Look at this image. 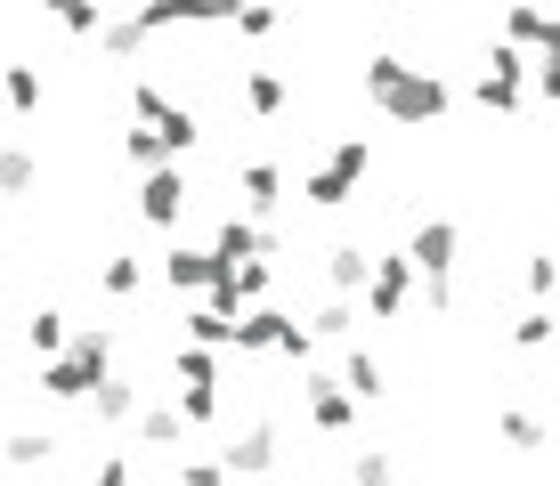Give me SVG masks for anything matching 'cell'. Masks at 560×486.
Listing matches in <instances>:
<instances>
[{
    "instance_id": "36",
    "label": "cell",
    "mask_w": 560,
    "mask_h": 486,
    "mask_svg": "<svg viewBox=\"0 0 560 486\" xmlns=\"http://www.w3.org/2000/svg\"><path fill=\"white\" fill-rule=\"evenodd\" d=\"M520 276H528V300H552V251H528Z\"/></svg>"
},
{
    "instance_id": "40",
    "label": "cell",
    "mask_w": 560,
    "mask_h": 486,
    "mask_svg": "<svg viewBox=\"0 0 560 486\" xmlns=\"http://www.w3.org/2000/svg\"><path fill=\"white\" fill-rule=\"evenodd\" d=\"M0 300H9V284H0Z\"/></svg>"
},
{
    "instance_id": "29",
    "label": "cell",
    "mask_w": 560,
    "mask_h": 486,
    "mask_svg": "<svg viewBox=\"0 0 560 486\" xmlns=\"http://www.w3.org/2000/svg\"><path fill=\"white\" fill-rule=\"evenodd\" d=\"M122 163H130V170H139V179H147V170L179 163V154H171V146H163V139H154V130L139 122V130H122Z\"/></svg>"
},
{
    "instance_id": "8",
    "label": "cell",
    "mask_w": 560,
    "mask_h": 486,
    "mask_svg": "<svg viewBox=\"0 0 560 486\" xmlns=\"http://www.w3.org/2000/svg\"><path fill=\"white\" fill-rule=\"evenodd\" d=\"M455 251H463V227H455V220H422L415 236H407V268H415V284L455 276Z\"/></svg>"
},
{
    "instance_id": "39",
    "label": "cell",
    "mask_w": 560,
    "mask_h": 486,
    "mask_svg": "<svg viewBox=\"0 0 560 486\" xmlns=\"http://www.w3.org/2000/svg\"><path fill=\"white\" fill-rule=\"evenodd\" d=\"M9 333H16V324H9V308H0V341H9Z\"/></svg>"
},
{
    "instance_id": "20",
    "label": "cell",
    "mask_w": 560,
    "mask_h": 486,
    "mask_svg": "<svg viewBox=\"0 0 560 486\" xmlns=\"http://www.w3.org/2000/svg\"><path fill=\"white\" fill-rule=\"evenodd\" d=\"M16 333H25V348H33V365H42V357H57V348H66V333H73V317H66V308H33V317L16 324Z\"/></svg>"
},
{
    "instance_id": "25",
    "label": "cell",
    "mask_w": 560,
    "mask_h": 486,
    "mask_svg": "<svg viewBox=\"0 0 560 486\" xmlns=\"http://www.w3.org/2000/svg\"><path fill=\"white\" fill-rule=\"evenodd\" d=\"M49 454H57L49 430H9V446H0V462H9V471H49Z\"/></svg>"
},
{
    "instance_id": "1",
    "label": "cell",
    "mask_w": 560,
    "mask_h": 486,
    "mask_svg": "<svg viewBox=\"0 0 560 486\" xmlns=\"http://www.w3.org/2000/svg\"><path fill=\"white\" fill-rule=\"evenodd\" d=\"M365 97H374V114H390L398 130H439V122L455 114V90L439 82L431 66L398 57V49H374V57H365Z\"/></svg>"
},
{
    "instance_id": "38",
    "label": "cell",
    "mask_w": 560,
    "mask_h": 486,
    "mask_svg": "<svg viewBox=\"0 0 560 486\" xmlns=\"http://www.w3.org/2000/svg\"><path fill=\"white\" fill-rule=\"evenodd\" d=\"M365 486H407V478H398V471H382V478H365Z\"/></svg>"
},
{
    "instance_id": "19",
    "label": "cell",
    "mask_w": 560,
    "mask_h": 486,
    "mask_svg": "<svg viewBox=\"0 0 560 486\" xmlns=\"http://www.w3.org/2000/svg\"><path fill=\"white\" fill-rule=\"evenodd\" d=\"M341 348H350V341H341ZM334 381L350 389L358 405H374L382 389H390V374H382V357H365V348H350V357H341V374H334Z\"/></svg>"
},
{
    "instance_id": "28",
    "label": "cell",
    "mask_w": 560,
    "mask_h": 486,
    "mask_svg": "<svg viewBox=\"0 0 560 486\" xmlns=\"http://www.w3.org/2000/svg\"><path fill=\"white\" fill-rule=\"evenodd\" d=\"M471 97H479V106H488V114H520V106H528V90H520V73H479V82H471Z\"/></svg>"
},
{
    "instance_id": "43",
    "label": "cell",
    "mask_w": 560,
    "mask_h": 486,
    "mask_svg": "<svg viewBox=\"0 0 560 486\" xmlns=\"http://www.w3.org/2000/svg\"><path fill=\"white\" fill-rule=\"evenodd\" d=\"M0 211H9V203H0Z\"/></svg>"
},
{
    "instance_id": "26",
    "label": "cell",
    "mask_w": 560,
    "mask_h": 486,
    "mask_svg": "<svg viewBox=\"0 0 560 486\" xmlns=\"http://www.w3.org/2000/svg\"><path fill=\"white\" fill-rule=\"evenodd\" d=\"M350 333H358V300H350V292H334V300L308 317V341H350Z\"/></svg>"
},
{
    "instance_id": "30",
    "label": "cell",
    "mask_w": 560,
    "mask_h": 486,
    "mask_svg": "<svg viewBox=\"0 0 560 486\" xmlns=\"http://www.w3.org/2000/svg\"><path fill=\"white\" fill-rule=\"evenodd\" d=\"M179 341H196V348H220V357H228V317H220V308H187V317H179Z\"/></svg>"
},
{
    "instance_id": "33",
    "label": "cell",
    "mask_w": 560,
    "mask_h": 486,
    "mask_svg": "<svg viewBox=\"0 0 560 486\" xmlns=\"http://www.w3.org/2000/svg\"><path fill=\"white\" fill-rule=\"evenodd\" d=\"M268 357H284V365H308V357H317V341H308V324L293 317V324H284V333H277V348H268Z\"/></svg>"
},
{
    "instance_id": "16",
    "label": "cell",
    "mask_w": 560,
    "mask_h": 486,
    "mask_svg": "<svg viewBox=\"0 0 560 486\" xmlns=\"http://www.w3.org/2000/svg\"><path fill=\"white\" fill-rule=\"evenodd\" d=\"M495 42H512V49L545 57V49H552V16L536 9V0H512V9H504V33H495Z\"/></svg>"
},
{
    "instance_id": "17",
    "label": "cell",
    "mask_w": 560,
    "mask_h": 486,
    "mask_svg": "<svg viewBox=\"0 0 560 486\" xmlns=\"http://www.w3.org/2000/svg\"><path fill=\"white\" fill-rule=\"evenodd\" d=\"M0 97H9V114H16V122H33V114L49 106V82H42V66H0Z\"/></svg>"
},
{
    "instance_id": "18",
    "label": "cell",
    "mask_w": 560,
    "mask_h": 486,
    "mask_svg": "<svg viewBox=\"0 0 560 486\" xmlns=\"http://www.w3.org/2000/svg\"><path fill=\"white\" fill-rule=\"evenodd\" d=\"M203 276H211V251H203V244H171V251H163V284L179 292V300H196Z\"/></svg>"
},
{
    "instance_id": "6",
    "label": "cell",
    "mask_w": 560,
    "mask_h": 486,
    "mask_svg": "<svg viewBox=\"0 0 560 486\" xmlns=\"http://www.w3.org/2000/svg\"><path fill=\"white\" fill-rule=\"evenodd\" d=\"M301 405H308V430H317V438H350L358 414H365L334 374H308V365H301Z\"/></svg>"
},
{
    "instance_id": "22",
    "label": "cell",
    "mask_w": 560,
    "mask_h": 486,
    "mask_svg": "<svg viewBox=\"0 0 560 486\" xmlns=\"http://www.w3.org/2000/svg\"><path fill=\"white\" fill-rule=\"evenodd\" d=\"M98 292H106V300H139V292H147V260H130V251H106Z\"/></svg>"
},
{
    "instance_id": "11",
    "label": "cell",
    "mask_w": 560,
    "mask_h": 486,
    "mask_svg": "<svg viewBox=\"0 0 560 486\" xmlns=\"http://www.w3.org/2000/svg\"><path fill=\"white\" fill-rule=\"evenodd\" d=\"M90 42H98V49L114 57V66H139L154 33H147V25H139V16H130V9H106V16H98V33H90Z\"/></svg>"
},
{
    "instance_id": "42",
    "label": "cell",
    "mask_w": 560,
    "mask_h": 486,
    "mask_svg": "<svg viewBox=\"0 0 560 486\" xmlns=\"http://www.w3.org/2000/svg\"><path fill=\"white\" fill-rule=\"evenodd\" d=\"M284 486H301V478H284Z\"/></svg>"
},
{
    "instance_id": "4",
    "label": "cell",
    "mask_w": 560,
    "mask_h": 486,
    "mask_svg": "<svg viewBox=\"0 0 560 486\" xmlns=\"http://www.w3.org/2000/svg\"><path fill=\"white\" fill-rule=\"evenodd\" d=\"M130 114H139V122H147V130H154V139H163L171 154H196V146H203L196 106H179V97H171L163 82H147V73L130 82Z\"/></svg>"
},
{
    "instance_id": "32",
    "label": "cell",
    "mask_w": 560,
    "mask_h": 486,
    "mask_svg": "<svg viewBox=\"0 0 560 486\" xmlns=\"http://www.w3.org/2000/svg\"><path fill=\"white\" fill-rule=\"evenodd\" d=\"M228 25H236V33H244V42H268V33H277V25H284V16H277V0H244V9H236V16H228Z\"/></svg>"
},
{
    "instance_id": "15",
    "label": "cell",
    "mask_w": 560,
    "mask_h": 486,
    "mask_svg": "<svg viewBox=\"0 0 560 486\" xmlns=\"http://www.w3.org/2000/svg\"><path fill=\"white\" fill-rule=\"evenodd\" d=\"M495 438H504L512 454H545V446H552V430H545L536 405H495Z\"/></svg>"
},
{
    "instance_id": "3",
    "label": "cell",
    "mask_w": 560,
    "mask_h": 486,
    "mask_svg": "<svg viewBox=\"0 0 560 486\" xmlns=\"http://www.w3.org/2000/svg\"><path fill=\"white\" fill-rule=\"evenodd\" d=\"M365 170H374V146L365 139H341L334 154H317V163H301V203L308 211H350Z\"/></svg>"
},
{
    "instance_id": "34",
    "label": "cell",
    "mask_w": 560,
    "mask_h": 486,
    "mask_svg": "<svg viewBox=\"0 0 560 486\" xmlns=\"http://www.w3.org/2000/svg\"><path fill=\"white\" fill-rule=\"evenodd\" d=\"M171 478H179V486H236V478L220 471V454H196V462H179Z\"/></svg>"
},
{
    "instance_id": "27",
    "label": "cell",
    "mask_w": 560,
    "mask_h": 486,
    "mask_svg": "<svg viewBox=\"0 0 560 486\" xmlns=\"http://www.w3.org/2000/svg\"><path fill=\"white\" fill-rule=\"evenodd\" d=\"M42 187V154L33 146H9V163H0V203H16V194Z\"/></svg>"
},
{
    "instance_id": "7",
    "label": "cell",
    "mask_w": 560,
    "mask_h": 486,
    "mask_svg": "<svg viewBox=\"0 0 560 486\" xmlns=\"http://www.w3.org/2000/svg\"><path fill=\"white\" fill-rule=\"evenodd\" d=\"M277 462H284V430L277 422H244V430H228V446H220L228 478H268Z\"/></svg>"
},
{
    "instance_id": "5",
    "label": "cell",
    "mask_w": 560,
    "mask_h": 486,
    "mask_svg": "<svg viewBox=\"0 0 560 486\" xmlns=\"http://www.w3.org/2000/svg\"><path fill=\"white\" fill-rule=\"evenodd\" d=\"M358 300H365V317H374V324H398V317H407V300H415V268H407V251H374V268H365Z\"/></svg>"
},
{
    "instance_id": "23",
    "label": "cell",
    "mask_w": 560,
    "mask_h": 486,
    "mask_svg": "<svg viewBox=\"0 0 560 486\" xmlns=\"http://www.w3.org/2000/svg\"><path fill=\"white\" fill-rule=\"evenodd\" d=\"M42 16H49L57 33H73V42H90L98 16H106V0H42Z\"/></svg>"
},
{
    "instance_id": "41",
    "label": "cell",
    "mask_w": 560,
    "mask_h": 486,
    "mask_svg": "<svg viewBox=\"0 0 560 486\" xmlns=\"http://www.w3.org/2000/svg\"><path fill=\"white\" fill-rule=\"evenodd\" d=\"M0 163H9V146H0Z\"/></svg>"
},
{
    "instance_id": "13",
    "label": "cell",
    "mask_w": 560,
    "mask_h": 486,
    "mask_svg": "<svg viewBox=\"0 0 560 486\" xmlns=\"http://www.w3.org/2000/svg\"><path fill=\"white\" fill-rule=\"evenodd\" d=\"M236 90H244V114H253V122H277V114L293 106V82H284L277 66H244Z\"/></svg>"
},
{
    "instance_id": "37",
    "label": "cell",
    "mask_w": 560,
    "mask_h": 486,
    "mask_svg": "<svg viewBox=\"0 0 560 486\" xmlns=\"http://www.w3.org/2000/svg\"><path fill=\"white\" fill-rule=\"evenodd\" d=\"M90 486H139V478H130V462H122V454H106L98 471H90Z\"/></svg>"
},
{
    "instance_id": "10",
    "label": "cell",
    "mask_w": 560,
    "mask_h": 486,
    "mask_svg": "<svg viewBox=\"0 0 560 486\" xmlns=\"http://www.w3.org/2000/svg\"><path fill=\"white\" fill-rule=\"evenodd\" d=\"M82 405H90V422H98V430H130V414H139V381H122V374H98Z\"/></svg>"
},
{
    "instance_id": "21",
    "label": "cell",
    "mask_w": 560,
    "mask_h": 486,
    "mask_svg": "<svg viewBox=\"0 0 560 486\" xmlns=\"http://www.w3.org/2000/svg\"><path fill=\"white\" fill-rule=\"evenodd\" d=\"M365 268H374V251H365V244H334V251H325V284H334V292H350V300H358Z\"/></svg>"
},
{
    "instance_id": "31",
    "label": "cell",
    "mask_w": 560,
    "mask_h": 486,
    "mask_svg": "<svg viewBox=\"0 0 560 486\" xmlns=\"http://www.w3.org/2000/svg\"><path fill=\"white\" fill-rule=\"evenodd\" d=\"M228 414V398H220V381H203V389H179V422L187 430H211V422Z\"/></svg>"
},
{
    "instance_id": "9",
    "label": "cell",
    "mask_w": 560,
    "mask_h": 486,
    "mask_svg": "<svg viewBox=\"0 0 560 486\" xmlns=\"http://www.w3.org/2000/svg\"><path fill=\"white\" fill-rule=\"evenodd\" d=\"M139 220L154 227V236H171V227L187 220V170L179 163H163V170H147V179H139Z\"/></svg>"
},
{
    "instance_id": "12",
    "label": "cell",
    "mask_w": 560,
    "mask_h": 486,
    "mask_svg": "<svg viewBox=\"0 0 560 486\" xmlns=\"http://www.w3.org/2000/svg\"><path fill=\"white\" fill-rule=\"evenodd\" d=\"M130 430H139V446H154V454H179V446H187V422H179V405H171V398H154V405H139V414H130Z\"/></svg>"
},
{
    "instance_id": "24",
    "label": "cell",
    "mask_w": 560,
    "mask_h": 486,
    "mask_svg": "<svg viewBox=\"0 0 560 486\" xmlns=\"http://www.w3.org/2000/svg\"><path fill=\"white\" fill-rule=\"evenodd\" d=\"M171 381H179V389H203V381H220V348H196V341H179V348H171Z\"/></svg>"
},
{
    "instance_id": "35",
    "label": "cell",
    "mask_w": 560,
    "mask_h": 486,
    "mask_svg": "<svg viewBox=\"0 0 560 486\" xmlns=\"http://www.w3.org/2000/svg\"><path fill=\"white\" fill-rule=\"evenodd\" d=\"M512 341H520V348H545V341H552V308H545V300H536V308H528V317H520V324H512Z\"/></svg>"
},
{
    "instance_id": "2",
    "label": "cell",
    "mask_w": 560,
    "mask_h": 486,
    "mask_svg": "<svg viewBox=\"0 0 560 486\" xmlns=\"http://www.w3.org/2000/svg\"><path fill=\"white\" fill-rule=\"evenodd\" d=\"M98 374H114V324H73L66 348L42 357V398L49 405H82Z\"/></svg>"
},
{
    "instance_id": "14",
    "label": "cell",
    "mask_w": 560,
    "mask_h": 486,
    "mask_svg": "<svg viewBox=\"0 0 560 486\" xmlns=\"http://www.w3.org/2000/svg\"><path fill=\"white\" fill-rule=\"evenodd\" d=\"M236 187H244V220H277V203H284L277 163H236Z\"/></svg>"
}]
</instances>
